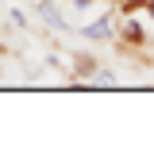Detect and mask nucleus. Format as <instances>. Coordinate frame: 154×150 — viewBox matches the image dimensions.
Instances as JSON below:
<instances>
[{
    "instance_id": "nucleus-1",
    "label": "nucleus",
    "mask_w": 154,
    "mask_h": 150,
    "mask_svg": "<svg viewBox=\"0 0 154 150\" xmlns=\"http://www.w3.org/2000/svg\"><path fill=\"white\" fill-rule=\"evenodd\" d=\"M116 27H119V19H116L112 12H100L96 19L81 23V27H77V35L85 38V42H112V38H116Z\"/></svg>"
},
{
    "instance_id": "nucleus-2",
    "label": "nucleus",
    "mask_w": 154,
    "mask_h": 150,
    "mask_svg": "<svg viewBox=\"0 0 154 150\" xmlns=\"http://www.w3.org/2000/svg\"><path fill=\"white\" fill-rule=\"evenodd\" d=\"M116 38H119V46H143V42H146V31H143L139 16H123V19H119Z\"/></svg>"
},
{
    "instance_id": "nucleus-3",
    "label": "nucleus",
    "mask_w": 154,
    "mask_h": 150,
    "mask_svg": "<svg viewBox=\"0 0 154 150\" xmlns=\"http://www.w3.org/2000/svg\"><path fill=\"white\" fill-rule=\"evenodd\" d=\"M35 16L50 27V31H66V19H62V12H58L54 0H35Z\"/></svg>"
},
{
    "instance_id": "nucleus-4",
    "label": "nucleus",
    "mask_w": 154,
    "mask_h": 150,
    "mask_svg": "<svg viewBox=\"0 0 154 150\" xmlns=\"http://www.w3.org/2000/svg\"><path fill=\"white\" fill-rule=\"evenodd\" d=\"M96 69H100V62H96L93 54H73L69 58V77H73V81H89Z\"/></svg>"
},
{
    "instance_id": "nucleus-5",
    "label": "nucleus",
    "mask_w": 154,
    "mask_h": 150,
    "mask_svg": "<svg viewBox=\"0 0 154 150\" xmlns=\"http://www.w3.org/2000/svg\"><path fill=\"white\" fill-rule=\"evenodd\" d=\"M89 81H93V85H116V73H112V69H104V66H100V69H96V73L89 77Z\"/></svg>"
},
{
    "instance_id": "nucleus-6",
    "label": "nucleus",
    "mask_w": 154,
    "mask_h": 150,
    "mask_svg": "<svg viewBox=\"0 0 154 150\" xmlns=\"http://www.w3.org/2000/svg\"><path fill=\"white\" fill-rule=\"evenodd\" d=\"M8 19H12V27H19V31H27V16H23V12H12Z\"/></svg>"
},
{
    "instance_id": "nucleus-7",
    "label": "nucleus",
    "mask_w": 154,
    "mask_h": 150,
    "mask_svg": "<svg viewBox=\"0 0 154 150\" xmlns=\"http://www.w3.org/2000/svg\"><path fill=\"white\" fill-rule=\"evenodd\" d=\"M143 12H146V16L154 19V0H146V4H143Z\"/></svg>"
}]
</instances>
